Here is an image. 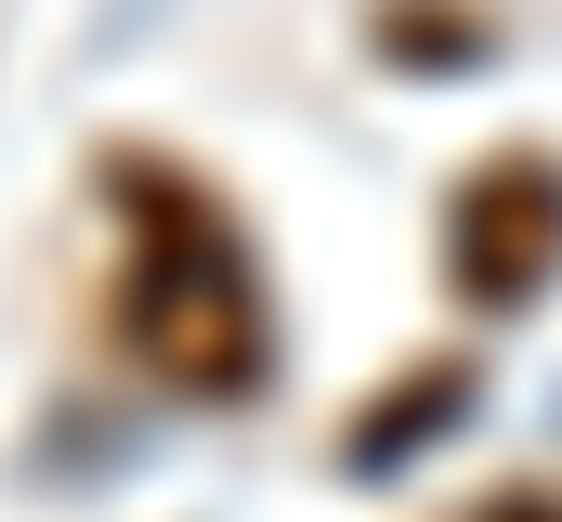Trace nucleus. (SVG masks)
I'll use <instances>...</instances> for the list:
<instances>
[{
    "label": "nucleus",
    "mask_w": 562,
    "mask_h": 522,
    "mask_svg": "<svg viewBox=\"0 0 562 522\" xmlns=\"http://www.w3.org/2000/svg\"><path fill=\"white\" fill-rule=\"evenodd\" d=\"M105 209H119V236H132V274H119L132 353L170 392H196V405L262 392V340H276V327H262V274H249L236 209H223L210 183H183L170 157H144V144L105 157Z\"/></svg>",
    "instance_id": "obj_1"
},
{
    "label": "nucleus",
    "mask_w": 562,
    "mask_h": 522,
    "mask_svg": "<svg viewBox=\"0 0 562 522\" xmlns=\"http://www.w3.org/2000/svg\"><path fill=\"white\" fill-rule=\"evenodd\" d=\"M445 274H458L471 314H524L562 274V157L497 144V157L445 196Z\"/></svg>",
    "instance_id": "obj_2"
},
{
    "label": "nucleus",
    "mask_w": 562,
    "mask_h": 522,
    "mask_svg": "<svg viewBox=\"0 0 562 522\" xmlns=\"http://www.w3.org/2000/svg\"><path fill=\"white\" fill-rule=\"evenodd\" d=\"M458 405H471V353H419L406 379H393L380 405H367V418H353V444H340V457H353V470L380 484V470H393V457H406L419 431H445Z\"/></svg>",
    "instance_id": "obj_3"
},
{
    "label": "nucleus",
    "mask_w": 562,
    "mask_h": 522,
    "mask_svg": "<svg viewBox=\"0 0 562 522\" xmlns=\"http://www.w3.org/2000/svg\"><path fill=\"white\" fill-rule=\"evenodd\" d=\"M380 39H393V66H484V13L471 0H380Z\"/></svg>",
    "instance_id": "obj_4"
},
{
    "label": "nucleus",
    "mask_w": 562,
    "mask_h": 522,
    "mask_svg": "<svg viewBox=\"0 0 562 522\" xmlns=\"http://www.w3.org/2000/svg\"><path fill=\"white\" fill-rule=\"evenodd\" d=\"M471 522H562V497H484Z\"/></svg>",
    "instance_id": "obj_5"
}]
</instances>
